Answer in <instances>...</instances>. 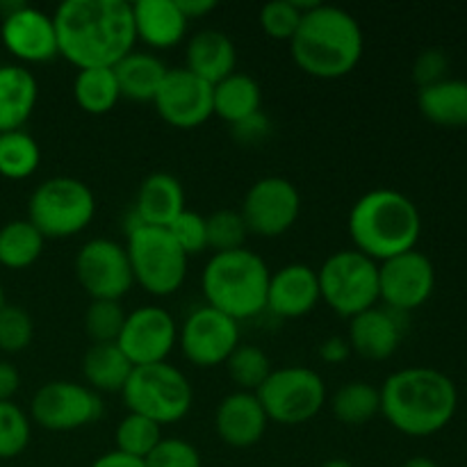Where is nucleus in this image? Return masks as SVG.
I'll use <instances>...</instances> for the list:
<instances>
[{"instance_id":"de8ad7c7","label":"nucleus","mask_w":467,"mask_h":467,"mask_svg":"<svg viewBox=\"0 0 467 467\" xmlns=\"http://www.w3.org/2000/svg\"><path fill=\"white\" fill-rule=\"evenodd\" d=\"M176 3L187 21H192V18H203L217 9V3H214V0H176Z\"/></svg>"},{"instance_id":"5701e85b","label":"nucleus","mask_w":467,"mask_h":467,"mask_svg":"<svg viewBox=\"0 0 467 467\" xmlns=\"http://www.w3.org/2000/svg\"><path fill=\"white\" fill-rule=\"evenodd\" d=\"M137 41L158 50L173 48L187 35V21L176 0H137L130 3Z\"/></svg>"},{"instance_id":"c85d7f7f","label":"nucleus","mask_w":467,"mask_h":467,"mask_svg":"<svg viewBox=\"0 0 467 467\" xmlns=\"http://www.w3.org/2000/svg\"><path fill=\"white\" fill-rule=\"evenodd\" d=\"M260 105H263V89L258 80L246 73H231L213 87L214 114L231 126L260 112Z\"/></svg>"},{"instance_id":"f704fd0d","label":"nucleus","mask_w":467,"mask_h":467,"mask_svg":"<svg viewBox=\"0 0 467 467\" xmlns=\"http://www.w3.org/2000/svg\"><path fill=\"white\" fill-rule=\"evenodd\" d=\"M226 369L231 381L237 386V390L258 392V388L267 381L274 368L269 356L260 347L242 345L240 342V347L226 360Z\"/></svg>"},{"instance_id":"6e6552de","label":"nucleus","mask_w":467,"mask_h":467,"mask_svg":"<svg viewBox=\"0 0 467 467\" xmlns=\"http://www.w3.org/2000/svg\"><path fill=\"white\" fill-rule=\"evenodd\" d=\"M121 397L128 413H137L164 427L187 418L194 390L181 369L169 363H155L132 369Z\"/></svg>"},{"instance_id":"3c124183","label":"nucleus","mask_w":467,"mask_h":467,"mask_svg":"<svg viewBox=\"0 0 467 467\" xmlns=\"http://www.w3.org/2000/svg\"><path fill=\"white\" fill-rule=\"evenodd\" d=\"M322 467H356V465L349 463V461H345V459H331V461H327Z\"/></svg>"},{"instance_id":"4468645a","label":"nucleus","mask_w":467,"mask_h":467,"mask_svg":"<svg viewBox=\"0 0 467 467\" xmlns=\"http://www.w3.org/2000/svg\"><path fill=\"white\" fill-rule=\"evenodd\" d=\"M178 345L182 356L196 368L226 365L240 347V324L210 306H201L192 310L178 328Z\"/></svg>"},{"instance_id":"f257e3e1","label":"nucleus","mask_w":467,"mask_h":467,"mask_svg":"<svg viewBox=\"0 0 467 467\" xmlns=\"http://www.w3.org/2000/svg\"><path fill=\"white\" fill-rule=\"evenodd\" d=\"M53 23L59 55L78 71L114 68L135 50L132 7L123 0H67Z\"/></svg>"},{"instance_id":"c03bdc74","label":"nucleus","mask_w":467,"mask_h":467,"mask_svg":"<svg viewBox=\"0 0 467 467\" xmlns=\"http://www.w3.org/2000/svg\"><path fill=\"white\" fill-rule=\"evenodd\" d=\"M231 135L233 140L240 141L242 146H258L260 141H265L269 135H272V121H269V119L263 114V109H260V112L233 123Z\"/></svg>"},{"instance_id":"c756f323","label":"nucleus","mask_w":467,"mask_h":467,"mask_svg":"<svg viewBox=\"0 0 467 467\" xmlns=\"http://www.w3.org/2000/svg\"><path fill=\"white\" fill-rule=\"evenodd\" d=\"M73 99L87 114H108L121 100L114 68H82L73 80Z\"/></svg>"},{"instance_id":"2f4dec72","label":"nucleus","mask_w":467,"mask_h":467,"mask_svg":"<svg viewBox=\"0 0 467 467\" xmlns=\"http://www.w3.org/2000/svg\"><path fill=\"white\" fill-rule=\"evenodd\" d=\"M46 237L27 219H14L0 228V265L5 269H27L44 254Z\"/></svg>"},{"instance_id":"39448f33","label":"nucleus","mask_w":467,"mask_h":467,"mask_svg":"<svg viewBox=\"0 0 467 467\" xmlns=\"http://www.w3.org/2000/svg\"><path fill=\"white\" fill-rule=\"evenodd\" d=\"M269 276L272 272L267 263L246 246L214 254L201 274L205 306L228 315L237 324L258 317L267 308Z\"/></svg>"},{"instance_id":"603ef678","label":"nucleus","mask_w":467,"mask_h":467,"mask_svg":"<svg viewBox=\"0 0 467 467\" xmlns=\"http://www.w3.org/2000/svg\"><path fill=\"white\" fill-rule=\"evenodd\" d=\"M5 306V290H3V283H0V308Z\"/></svg>"},{"instance_id":"cd10ccee","label":"nucleus","mask_w":467,"mask_h":467,"mask_svg":"<svg viewBox=\"0 0 467 467\" xmlns=\"http://www.w3.org/2000/svg\"><path fill=\"white\" fill-rule=\"evenodd\" d=\"M132 363L123 356L117 342L91 345L82 356V377L94 392H121L132 374Z\"/></svg>"},{"instance_id":"e433bc0d","label":"nucleus","mask_w":467,"mask_h":467,"mask_svg":"<svg viewBox=\"0 0 467 467\" xmlns=\"http://www.w3.org/2000/svg\"><path fill=\"white\" fill-rule=\"evenodd\" d=\"M32 438L30 415L23 413L14 401H0V461L21 456Z\"/></svg>"},{"instance_id":"37998d69","label":"nucleus","mask_w":467,"mask_h":467,"mask_svg":"<svg viewBox=\"0 0 467 467\" xmlns=\"http://www.w3.org/2000/svg\"><path fill=\"white\" fill-rule=\"evenodd\" d=\"M447 71H450V57L441 48L422 50L413 62V80L418 82L420 89L445 80Z\"/></svg>"},{"instance_id":"4c0bfd02","label":"nucleus","mask_w":467,"mask_h":467,"mask_svg":"<svg viewBox=\"0 0 467 467\" xmlns=\"http://www.w3.org/2000/svg\"><path fill=\"white\" fill-rule=\"evenodd\" d=\"M205 226H208V249H213L214 254L244 249L249 231L240 210H217L205 217Z\"/></svg>"},{"instance_id":"bb28decb","label":"nucleus","mask_w":467,"mask_h":467,"mask_svg":"<svg viewBox=\"0 0 467 467\" xmlns=\"http://www.w3.org/2000/svg\"><path fill=\"white\" fill-rule=\"evenodd\" d=\"M418 108L427 121L441 128L467 126V80L445 78L418 91Z\"/></svg>"},{"instance_id":"412c9836","label":"nucleus","mask_w":467,"mask_h":467,"mask_svg":"<svg viewBox=\"0 0 467 467\" xmlns=\"http://www.w3.org/2000/svg\"><path fill=\"white\" fill-rule=\"evenodd\" d=\"M401 337H404V324L401 315L395 310L374 306L349 319L347 342L351 354H358L365 360H388L397 354Z\"/></svg>"},{"instance_id":"09e8293b","label":"nucleus","mask_w":467,"mask_h":467,"mask_svg":"<svg viewBox=\"0 0 467 467\" xmlns=\"http://www.w3.org/2000/svg\"><path fill=\"white\" fill-rule=\"evenodd\" d=\"M89 467H146L144 461L132 459V456L121 454V451H108V454L99 456Z\"/></svg>"},{"instance_id":"c9c22d12","label":"nucleus","mask_w":467,"mask_h":467,"mask_svg":"<svg viewBox=\"0 0 467 467\" xmlns=\"http://www.w3.org/2000/svg\"><path fill=\"white\" fill-rule=\"evenodd\" d=\"M126 315L128 313L121 301H91L85 310V333L89 336L91 345L117 342L123 322H126Z\"/></svg>"},{"instance_id":"f8f14e48","label":"nucleus","mask_w":467,"mask_h":467,"mask_svg":"<svg viewBox=\"0 0 467 467\" xmlns=\"http://www.w3.org/2000/svg\"><path fill=\"white\" fill-rule=\"evenodd\" d=\"M76 278L91 301H121L135 285L126 246L108 237L85 242L76 254Z\"/></svg>"},{"instance_id":"423d86ee","label":"nucleus","mask_w":467,"mask_h":467,"mask_svg":"<svg viewBox=\"0 0 467 467\" xmlns=\"http://www.w3.org/2000/svg\"><path fill=\"white\" fill-rule=\"evenodd\" d=\"M126 254L130 260L132 278L149 295L171 296L185 283L190 258L167 228L144 226L130 219Z\"/></svg>"},{"instance_id":"a18cd8bd","label":"nucleus","mask_w":467,"mask_h":467,"mask_svg":"<svg viewBox=\"0 0 467 467\" xmlns=\"http://www.w3.org/2000/svg\"><path fill=\"white\" fill-rule=\"evenodd\" d=\"M351 356V347L347 342V337L333 336L319 345V358L328 365H340L342 360H347Z\"/></svg>"},{"instance_id":"72a5a7b5","label":"nucleus","mask_w":467,"mask_h":467,"mask_svg":"<svg viewBox=\"0 0 467 467\" xmlns=\"http://www.w3.org/2000/svg\"><path fill=\"white\" fill-rule=\"evenodd\" d=\"M160 441H162V427L137 413H128L114 431L117 451L140 461H144L160 445Z\"/></svg>"},{"instance_id":"7c9ffc66","label":"nucleus","mask_w":467,"mask_h":467,"mask_svg":"<svg viewBox=\"0 0 467 467\" xmlns=\"http://www.w3.org/2000/svg\"><path fill=\"white\" fill-rule=\"evenodd\" d=\"M333 418L345 427H363L381 415V392L368 381H349L331 400Z\"/></svg>"},{"instance_id":"dca6fc26","label":"nucleus","mask_w":467,"mask_h":467,"mask_svg":"<svg viewBox=\"0 0 467 467\" xmlns=\"http://www.w3.org/2000/svg\"><path fill=\"white\" fill-rule=\"evenodd\" d=\"M178 342V327L171 313L160 306H141L126 315L117 347L132 368L167 363Z\"/></svg>"},{"instance_id":"58836bf2","label":"nucleus","mask_w":467,"mask_h":467,"mask_svg":"<svg viewBox=\"0 0 467 467\" xmlns=\"http://www.w3.org/2000/svg\"><path fill=\"white\" fill-rule=\"evenodd\" d=\"M35 322L23 306L5 304L0 308V351L21 354L32 345Z\"/></svg>"},{"instance_id":"9b49d317","label":"nucleus","mask_w":467,"mask_h":467,"mask_svg":"<svg viewBox=\"0 0 467 467\" xmlns=\"http://www.w3.org/2000/svg\"><path fill=\"white\" fill-rule=\"evenodd\" d=\"M103 415V400L87 383L50 381L35 392L30 404V420L46 431H78L99 422Z\"/></svg>"},{"instance_id":"b1692460","label":"nucleus","mask_w":467,"mask_h":467,"mask_svg":"<svg viewBox=\"0 0 467 467\" xmlns=\"http://www.w3.org/2000/svg\"><path fill=\"white\" fill-rule=\"evenodd\" d=\"M185 59L187 71L214 87L223 78L235 73L237 48L226 32L205 27V30H199L194 36H190Z\"/></svg>"},{"instance_id":"8fccbe9b","label":"nucleus","mask_w":467,"mask_h":467,"mask_svg":"<svg viewBox=\"0 0 467 467\" xmlns=\"http://www.w3.org/2000/svg\"><path fill=\"white\" fill-rule=\"evenodd\" d=\"M401 467H441L436 463L433 459H429V456H410L409 461H404Z\"/></svg>"},{"instance_id":"ddd939ff","label":"nucleus","mask_w":467,"mask_h":467,"mask_svg":"<svg viewBox=\"0 0 467 467\" xmlns=\"http://www.w3.org/2000/svg\"><path fill=\"white\" fill-rule=\"evenodd\" d=\"M240 214L249 235L281 237L299 219L301 194L287 178L265 176L249 187Z\"/></svg>"},{"instance_id":"a878e982","label":"nucleus","mask_w":467,"mask_h":467,"mask_svg":"<svg viewBox=\"0 0 467 467\" xmlns=\"http://www.w3.org/2000/svg\"><path fill=\"white\" fill-rule=\"evenodd\" d=\"M167 64L150 53L132 50L114 67L121 99L137 100V103H153L167 78Z\"/></svg>"},{"instance_id":"7ed1b4c3","label":"nucleus","mask_w":467,"mask_h":467,"mask_svg":"<svg viewBox=\"0 0 467 467\" xmlns=\"http://www.w3.org/2000/svg\"><path fill=\"white\" fill-rule=\"evenodd\" d=\"M290 50L304 73L319 80H337L349 76L363 59V27L347 9L317 3L301 18Z\"/></svg>"},{"instance_id":"ea45409f","label":"nucleus","mask_w":467,"mask_h":467,"mask_svg":"<svg viewBox=\"0 0 467 467\" xmlns=\"http://www.w3.org/2000/svg\"><path fill=\"white\" fill-rule=\"evenodd\" d=\"M301 18H304V12L296 7L295 0H272V3L263 5L258 21L269 39L290 44L292 36L299 30Z\"/></svg>"},{"instance_id":"f03ea898","label":"nucleus","mask_w":467,"mask_h":467,"mask_svg":"<svg viewBox=\"0 0 467 467\" xmlns=\"http://www.w3.org/2000/svg\"><path fill=\"white\" fill-rule=\"evenodd\" d=\"M381 415L392 429L409 438L441 433L459 409L456 383L433 368H404L392 372L379 388Z\"/></svg>"},{"instance_id":"a211bd4d","label":"nucleus","mask_w":467,"mask_h":467,"mask_svg":"<svg viewBox=\"0 0 467 467\" xmlns=\"http://www.w3.org/2000/svg\"><path fill=\"white\" fill-rule=\"evenodd\" d=\"M0 39L14 57L26 64H44L59 55L53 16L30 5L3 18Z\"/></svg>"},{"instance_id":"1a4fd4ad","label":"nucleus","mask_w":467,"mask_h":467,"mask_svg":"<svg viewBox=\"0 0 467 467\" xmlns=\"http://www.w3.org/2000/svg\"><path fill=\"white\" fill-rule=\"evenodd\" d=\"M319 299L337 315L351 319L379 306V263L356 249L336 251L317 269Z\"/></svg>"},{"instance_id":"4be33fe9","label":"nucleus","mask_w":467,"mask_h":467,"mask_svg":"<svg viewBox=\"0 0 467 467\" xmlns=\"http://www.w3.org/2000/svg\"><path fill=\"white\" fill-rule=\"evenodd\" d=\"M185 210V190L181 181L167 171H155L146 176L137 190L132 219L144 226L169 228Z\"/></svg>"},{"instance_id":"aec40b11","label":"nucleus","mask_w":467,"mask_h":467,"mask_svg":"<svg viewBox=\"0 0 467 467\" xmlns=\"http://www.w3.org/2000/svg\"><path fill=\"white\" fill-rule=\"evenodd\" d=\"M267 413L255 392L235 390L219 401L214 410V431L235 450H249L263 441L267 431Z\"/></svg>"},{"instance_id":"6ab92c4d","label":"nucleus","mask_w":467,"mask_h":467,"mask_svg":"<svg viewBox=\"0 0 467 467\" xmlns=\"http://www.w3.org/2000/svg\"><path fill=\"white\" fill-rule=\"evenodd\" d=\"M317 269L308 265L292 263L276 269L269 276L267 308L281 319H301L315 310L319 304Z\"/></svg>"},{"instance_id":"2eb2a0df","label":"nucleus","mask_w":467,"mask_h":467,"mask_svg":"<svg viewBox=\"0 0 467 467\" xmlns=\"http://www.w3.org/2000/svg\"><path fill=\"white\" fill-rule=\"evenodd\" d=\"M436 290V267L422 251L413 249L379 263V296L383 308L406 315L427 304Z\"/></svg>"},{"instance_id":"20e7f679","label":"nucleus","mask_w":467,"mask_h":467,"mask_svg":"<svg viewBox=\"0 0 467 467\" xmlns=\"http://www.w3.org/2000/svg\"><path fill=\"white\" fill-rule=\"evenodd\" d=\"M354 249L386 263L395 255L413 251L422 235V217L409 196L397 190H372L360 196L347 219Z\"/></svg>"},{"instance_id":"473e14b6","label":"nucleus","mask_w":467,"mask_h":467,"mask_svg":"<svg viewBox=\"0 0 467 467\" xmlns=\"http://www.w3.org/2000/svg\"><path fill=\"white\" fill-rule=\"evenodd\" d=\"M41 149L26 130L0 132V176L26 181L39 169Z\"/></svg>"},{"instance_id":"9d476101","label":"nucleus","mask_w":467,"mask_h":467,"mask_svg":"<svg viewBox=\"0 0 467 467\" xmlns=\"http://www.w3.org/2000/svg\"><path fill=\"white\" fill-rule=\"evenodd\" d=\"M255 395L269 422L299 427L322 413L327 404V383L315 369L295 365V368L272 369Z\"/></svg>"},{"instance_id":"f3484780","label":"nucleus","mask_w":467,"mask_h":467,"mask_svg":"<svg viewBox=\"0 0 467 467\" xmlns=\"http://www.w3.org/2000/svg\"><path fill=\"white\" fill-rule=\"evenodd\" d=\"M160 119L178 130L199 128L214 117L213 85L182 68H169L153 100Z\"/></svg>"},{"instance_id":"49530a36","label":"nucleus","mask_w":467,"mask_h":467,"mask_svg":"<svg viewBox=\"0 0 467 467\" xmlns=\"http://www.w3.org/2000/svg\"><path fill=\"white\" fill-rule=\"evenodd\" d=\"M21 388V374L7 360H0V401H12Z\"/></svg>"},{"instance_id":"393cba45","label":"nucleus","mask_w":467,"mask_h":467,"mask_svg":"<svg viewBox=\"0 0 467 467\" xmlns=\"http://www.w3.org/2000/svg\"><path fill=\"white\" fill-rule=\"evenodd\" d=\"M39 96L36 78L21 64L0 67V132L21 130Z\"/></svg>"},{"instance_id":"79ce46f5","label":"nucleus","mask_w":467,"mask_h":467,"mask_svg":"<svg viewBox=\"0 0 467 467\" xmlns=\"http://www.w3.org/2000/svg\"><path fill=\"white\" fill-rule=\"evenodd\" d=\"M167 231L171 233V237L178 242V246L185 251L187 258L208 249V226H205L203 214L185 210L182 214H178V219L167 228Z\"/></svg>"},{"instance_id":"a19ab883","label":"nucleus","mask_w":467,"mask_h":467,"mask_svg":"<svg viewBox=\"0 0 467 467\" xmlns=\"http://www.w3.org/2000/svg\"><path fill=\"white\" fill-rule=\"evenodd\" d=\"M144 463L146 467H203L199 450L182 438H162Z\"/></svg>"},{"instance_id":"0eeeda50","label":"nucleus","mask_w":467,"mask_h":467,"mask_svg":"<svg viewBox=\"0 0 467 467\" xmlns=\"http://www.w3.org/2000/svg\"><path fill=\"white\" fill-rule=\"evenodd\" d=\"M96 214L94 192L71 176L41 182L27 201V222L46 240H64L85 231Z\"/></svg>"}]
</instances>
